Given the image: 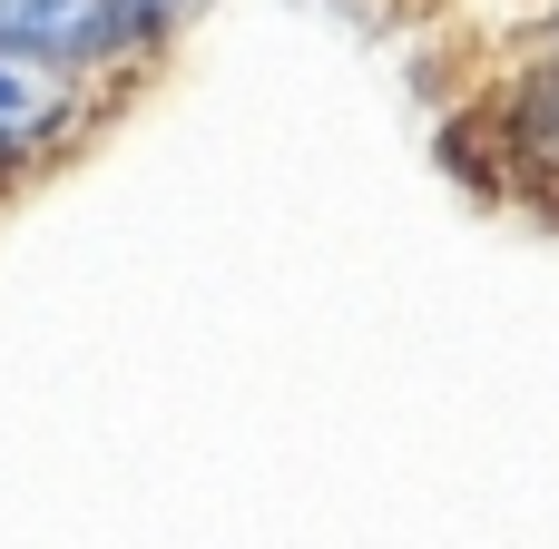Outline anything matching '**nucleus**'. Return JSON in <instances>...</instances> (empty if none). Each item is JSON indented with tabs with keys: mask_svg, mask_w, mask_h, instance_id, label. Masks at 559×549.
<instances>
[{
	"mask_svg": "<svg viewBox=\"0 0 559 549\" xmlns=\"http://www.w3.org/2000/svg\"><path fill=\"white\" fill-rule=\"evenodd\" d=\"M108 39H128L118 0H0V49L10 59H88Z\"/></svg>",
	"mask_w": 559,
	"mask_h": 549,
	"instance_id": "f257e3e1",
	"label": "nucleus"
},
{
	"mask_svg": "<svg viewBox=\"0 0 559 549\" xmlns=\"http://www.w3.org/2000/svg\"><path fill=\"white\" fill-rule=\"evenodd\" d=\"M49 118H59V79H49L39 59H10V49H0V147L29 138V128H49Z\"/></svg>",
	"mask_w": 559,
	"mask_h": 549,
	"instance_id": "f03ea898",
	"label": "nucleus"
},
{
	"mask_svg": "<svg viewBox=\"0 0 559 549\" xmlns=\"http://www.w3.org/2000/svg\"><path fill=\"white\" fill-rule=\"evenodd\" d=\"M128 10V29H147V20H167V10H187V0H118Z\"/></svg>",
	"mask_w": 559,
	"mask_h": 549,
	"instance_id": "7ed1b4c3",
	"label": "nucleus"
}]
</instances>
